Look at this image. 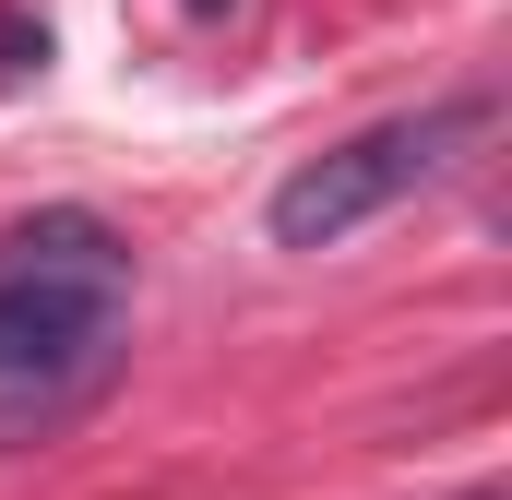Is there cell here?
<instances>
[{"label": "cell", "mask_w": 512, "mask_h": 500, "mask_svg": "<svg viewBox=\"0 0 512 500\" xmlns=\"http://www.w3.org/2000/svg\"><path fill=\"white\" fill-rule=\"evenodd\" d=\"M465 131H477V108H429V120H382V131H358V143H334V155H310V167L262 203L274 250H334V239H358V227L393 215V203H405Z\"/></svg>", "instance_id": "1"}, {"label": "cell", "mask_w": 512, "mask_h": 500, "mask_svg": "<svg viewBox=\"0 0 512 500\" xmlns=\"http://www.w3.org/2000/svg\"><path fill=\"white\" fill-rule=\"evenodd\" d=\"M0 286H48V298H96V310H120L131 250H120V227H108V215L48 203V215H24V227L0 239Z\"/></svg>", "instance_id": "2"}, {"label": "cell", "mask_w": 512, "mask_h": 500, "mask_svg": "<svg viewBox=\"0 0 512 500\" xmlns=\"http://www.w3.org/2000/svg\"><path fill=\"white\" fill-rule=\"evenodd\" d=\"M108 322H120V310H96V298L0 286V381H60V370H84V358L108 346Z\"/></svg>", "instance_id": "3"}, {"label": "cell", "mask_w": 512, "mask_h": 500, "mask_svg": "<svg viewBox=\"0 0 512 500\" xmlns=\"http://www.w3.org/2000/svg\"><path fill=\"white\" fill-rule=\"evenodd\" d=\"M477 500H501V489H477Z\"/></svg>", "instance_id": "4"}]
</instances>
